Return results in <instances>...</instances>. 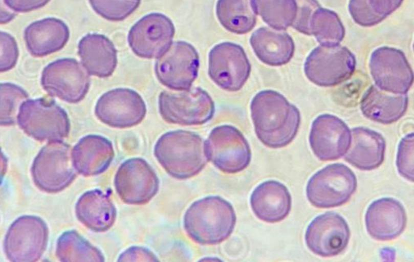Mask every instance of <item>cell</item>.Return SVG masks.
Masks as SVG:
<instances>
[{
    "instance_id": "6da1fadb",
    "label": "cell",
    "mask_w": 414,
    "mask_h": 262,
    "mask_svg": "<svg viewBox=\"0 0 414 262\" xmlns=\"http://www.w3.org/2000/svg\"><path fill=\"white\" fill-rule=\"evenodd\" d=\"M250 111L255 134L266 146L285 147L296 136L300 112L279 92L272 90L259 92L251 100Z\"/></svg>"
},
{
    "instance_id": "7a4b0ae2",
    "label": "cell",
    "mask_w": 414,
    "mask_h": 262,
    "mask_svg": "<svg viewBox=\"0 0 414 262\" xmlns=\"http://www.w3.org/2000/svg\"><path fill=\"white\" fill-rule=\"evenodd\" d=\"M154 152L166 172L181 180L198 174L208 160L203 139L194 132L185 130L162 135L155 145Z\"/></svg>"
},
{
    "instance_id": "3957f363",
    "label": "cell",
    "mask_w": 414,
    "mask_h": 262,
    "mask_svg": "<svg viewBox=\"0 0 414 262\" xmlns=\"http://www.w3.org/2000/svg\"><path fill=\"white\" fill-rule=\"evenodd\" d=\"M236 223L231 204L223 198L210 195L192 203L186 210L183 226L187 235L202 245H215L226 239Z\"/></svg>"
},
{
    "instance_id": "277c9868",
    "label": "cell",
    "mask_w": 414,
    "mask_h": 262,
    "mask_svg": "<svg viewBox=\"0 0 414 262\" xmlns=\"http://www.w3.org/2000/svg\"><path fill=\"white\" fill-rule=\"evenodd\" d=\"M17 121L26 134L38 141H62L70 129L66 112L54 99L45 97L24 102Z\"/></svg>"
},
{
    "instance_id": "5b68a950",
    "label": "cell",
    "mask_w": 414,
    "mask_h": 262,
    "mask_svg": "<svg viewBox=\"0 0 414 262\" xmlns=\"http://www.w3.org/2000/svg\"><path fill=\"white\" fill-rule=\"evenodd\" d=\"M159 110L167 122L182 125H198L210 120L215 112L208 93L195 87L179 91L165 90L158 100Z\"/></svg>"
},
{
    "instance_id": "8992f818",
    "label": "cell",
    "mask_w": 414,
    "mask_h": 262,
    "mask_svg": "<svg viewBox=\"0 0 414 262\" xmlns=\"http://www.w3.org/2000/svg\"><path fill=\"white\" fill-rule=\"evenodd\" d=\"M76 172L71 147L62 141H50L44 146L31 167L35 184L49 193L65 189L74 180Z\"/></svg>"
},
{
    "instance_id": "52a82bcc",
    "label": "cell",
    "mask_w": 414,
    "mask_h": 262,
    "mask_svg": "<svg viewBox=\"0 0 414 262\" xmlns=\"http://www.w3.org/2000/svg\"><path fill=\"white\" fill-rule=\"evenodd\" d=\"M357 187V180L354 172L343 164L334 163L311 177L307 185L306 194L315 207L332 208L346 203Z\"/></svg>"
},
{
    "instance_id": "ba28073f",
    "label": "cell",
    "mask_w": 414,
    "mask_h": 262,
    "mask_svg": "<svg viewBox=\"0 0 414 262\" xmlns=\"http://www.w3.org/2000/svg\"><path fill=\"white\" fill-rule=\"evenodd\" d=\"M354 55L339 45L319 46L307 57L304 72L308 79L320 86H331L348 79L356 67Z\"/></svg>"
},
{
    "instance_id": "9c48e42d",
    "label": "cell",
    "mask_w": 414,
    "mask_h": 262,
    "mask_svg": "<svg viewBox=\"0 0 414 262\" xmlns=\"http://www.w3.org/2000/svg\"><path fill=\"white\" fill-rule=\"evenodd\" d=\"M208 160L223 172L234 173L245 169L251 159L247 140L235 127L222 125L214 127L205 142Z\"/></svg>"
},
{
    "instance_id": "30bf717a",
    "label": "cell",
    "mask_w": 414,
    "mask_h": 262,
    "mask_svg": "<svg viewBox=\"0 0 414 262\" xmlns=\"http://www.w3.org/2000/svg\"><path fill=\"white\" fill-rule=\"evenodd\" d=\"M48 238V227L41 218L23 215L9 228L4 241L5 252L11 261H35L45 252Z\"/></svg>"
},
{
    "instance_id": "8fae6325",
    "label": "cell",
    "mask_w": 414,
    "mask_h": 262,
    "mask_svg": "<svg viewBox=\"0 0 414 262\" xmlns=\"http://www.w3.org/2000/svg\"><path fill=\"white\" fill-rule=\"evenodd\" d=\"M199 66L194 47L186 41H177L157 58L155 71L163 85L180 91L190 88L198 76Z\"/></svg>"
},
{
    "instance_id": "7c38bea8",
    "label": "cell",
    "mask_w": 414,
    "mask_h": 262,
    "mask_svg": "<svg viewBox=\"0 0 414 262\" xmlns=\"http://www.w3.org/2000/svg\"><path fill=\"white\" fill-rule=\"evenodd\" d=\"M90 78L85 69L76 59H57L43 70L41 84L52 96L69 103H77L85 97L89 89Z\"/></svg>"
},
{
    "instance_id": "4fadbf2b",
    "label": "cell",
    "mask_w": 414,
    "mask_h": 262,
    "mask_svg": "<svg viewBox=\"0 0 414 262\" xmlns=\"http://www.w3.org/2000/svg\"><path fill=\"white\" fill-rule=\"evenodd\" d=\"M208 59V75L223 90L237 91L249 77L251 64L239 45L231 42L219 43L210 50Z\"/></svg>"
},
{
    "instance_id": "5bb4252c",
    "label": "cell",
    "mask_w": 414,
    "mask_h": 262,
    "mask_svg": "<svg viewBox=\"0 0 414 262\" xmlns=\"http://www.w3.org/2000/svg\"><path fill=\"white\" fill-rule=\"evenodd\" d=\"M114 186L119 197L130 205H143L157 193L159 181L157 174L144 159L135 157L124 161L118 168Z\"/></svg>"
},
{
    "instance_id": "9a60e30c",
    "label": "cell",
    "mask_w": 414,
    "mask_h": 262,
    "mask_svg": "<svg viewBox=\"0 0 414 262\" xmlns=\"http://www.w3.org/2000/svg\"><path fill=\"white\" fill-rule=\"evenodd\" d=\"M97 117L104 124L125 128L138 125L144 118L146 106L142 97L128 88H117L103 94L95 108Z\"/></svg>"
},
{
    "instance_id": "2e32d148",
    "label": "cell",
    "mask_w": 414,
    "mask_h": 262,
    "mask_svg": "<svg viewBox=\"0 0 414 262\" xmlns=\"http://www.w3.org/2000/svg\"><path fill=\"white\" fill-rule=\"evenodd\" d=\"M369 69L375 85L394 94H406L413 81L412 70L403 52L381 47L372 53Z\"/></svg>"
},
{
    "instance_id": "e0dca14e",
    "label": "cell",
    "mask_w": 414,
    "mask_h": 262,
    "mask_svg": "<svg viewBox=\"0 0 414 262\" xmlns=\"http://www.w3.org/2000/svg\"><path fill=\"white\" fill-rule=\"evenodd\" d=\"M171 20L164 14H147L130 28L128 42L133 52L144 58H158L171 45L175 34Z\"/></svg>"
},
{
    "instance_id": "ac0fdd59",
    "label": "cell",
    "mask_w": 414,
    "mask_h": 262,
    "mask_svg": "<svg viewBox=\"0 0 414 262\" xmlns=\"http://www.w3.org/2000/svg\"><path fill=\"white\" fill-rule=\"evenodd\" d=\"M351 235L345 219L336 212L328 211L316 216L306 231L308 248L322 257H331L341 253L347 247Z\"/></svg>"
},
{
    "instance_id": "d6986e66",
    "label": "cell",
    "mask_w": 414,
    "mask_h": 262,
    "mask_svg": "<svg viewBox=\"0 0 414 262\" xmlns=\"http://www.w3.org/2000/svg\"><path fill=\"white\" fill-rule=\"evenodd\" d=\"M351 130L336 116L324 114L313 121L309 143L315 155L321 161L337 160L344 156L351 142Z\"/></svg>"
},
{
    "instance_id": "ffe728a7",
    "label": "cell",
    "mask_w": 414,
    "mask_h": 262,
    "mask_svg": "<svg viewBox=\"0 0 414 262\" xmlns=\"http://www.w3.org/2000/svg\"><path fill=\"white\" fill-rule=\"evenodd\" d=\"M367 232L378 241H389L399 236L407 224L403 205L392 198H383L373 202L365 216Z\"/></svg>"
},
{
    "instance_id": "44dd1931",
    "label": "cell",
    "mask_w": 414,
    "mask_h": 262,
    "mask_svg": "<svg viewBox=\"0 0 414 262\" xmlns=\"http://www.w3.org/2000/svg\"><path fill=\"white\" fill-rule=\"evenodd\" d=\"M250 201L255 215L259 219L271 223L283 220L289 214L292 205L287 187L272 180L259 184L252 191Z\"/></svg>"
},
{
    "instance_id": "7402d4cb",
    "label": "cell",
    "mask_w": 414,
    "mask_h": 262,
    "mask_svg": "<svg viewBox=\"0 0 414 262\" xmlns=\"http://www.w3.org/2000/svg\"><path fill=\"white\" fill-rule=\"evenodd\" d=\"M351 139L344 159L354 167L371 170L379 167L384 161L385 140L380 133L365 127L351 130Z\"/></svg>"
},
{
    "instance_id": "603a6c76",
    "label": "cell",
    "mask_w": 414,
    "mask_h": 262,
    "mask_svg": "<svg viewBox=\"0 0 414 262\" xmlns=\"http://www.w3.org/2000/svg\"><path fill=\"white\" fill-rule=\"evenodd\" d=\"M72 156L77 172L92 176L105 171L110 166L114 151L112 142L96 135L82 138L72 150Z\"/></svg>"
},
{
    "instance_id": "cb8c5ba5",
    "label": "cell",
    "mask_w": 414,
    "mask_h": 262,
    "mask_svg": "<svg viewBox=\"0 0 414 262\" xmlns=\"http://www.w3.org/2000/svg\"><path fill=\"white\" fill-rule=\"evenodd\" d=\"M69 35V28L62 20L48 17L30 24L24 31V39L29 52L41 57L61 49Z\"/></svg>"
},
{
    "instance_id": "d4e9b609",
    "label": "cell",
    "mask_w": 414,
    "mask_h": 262,
    "mask_svg": "<svg viewBox=\"0 0 414 262\" xmlns=\"http://www.w3.org/2000/svg\"><path fill=\"white\" fill-rule=\"evenodd\" d=\"M78 54L91 75L104 78L111 76L117 63V50L105 36L89 33L79 41Z\"/></svg>"
},
{
    "instance_id": "484cf974",
    "label": "cell",
    "mask_w": 414,
    "mask_h": 262,
    "mask_svg": "<svg viewBox=\"0 0 414 262\" xmlns=\"http://www.w3.org/2000/svg\"><path fill=\"white\" fill-rule=\"evenodd\" d=\"M408 102L406 94H394L372 85L361 100L360 109L369 119L387 124L397 121L404 115Z\"/></svg>"
},
{
    "instance_id": "4316f807",
    "label": "cell",
    "mask_w": 414,
    "mask_h": 262,
    "mask_svg": "<svg viewBox=\"0 0 414 262\" xmlns=\"http://www.w3.org/2000/svg\"><path fill=\"white\" fill-rule=\"evenodd\" d=\"M250 43L257 58L271 66L288 63L295 50L293 40L289 34L266 27L259 28L252 33Z\"/></svg>"
},
{
    "instance_id": "83f0119b",
    "label": "cell",
    "mask_w": 414,
    "mask_h": 262,
    "mask_svg": "<svg viewBox=\"0 0 414 262\" xmlns=\"http://www.w3.org/2000/svg\"><path fill=\"white\" fill-rule=\"evenodd\" d=\"M76 215L85 226L95 232H104L114 225L117 210L110 198L101 190L84 192L78 200Z\"/></svg>"
},
{
    "instance_id": "f1b7e54d",
    "label": "cell",
    "mask_w": 414,
    "mask_h": 262,
    "mask_svg": "<svg viewBox=\"0 0 414 262\" xmlns=\"http://www.w3.org/2000/svg\"><path fill=\"white\" fill-rule=\"evenodd\" d=\"M216 14L222 26L235 34L250 32L256 23L251 0H217Z\"/></svg>"
},
{
    "instance_id": "f546056e",
    "label": "cell",
    "mask_w": 414,
    "mask_h": 262,
    "mask_svg": "<svg viewBox=\"0 0 414 262\" xmlns=\"http://www.w3.org/2000/svg\"><path fill=\"white\" fill-rule=\"evenodd\" d=\"M56 254L61 261H104L102 252L75 230L62 233L57 239Z\"/></svg>"
},
{
    "instance_id": "4dcf8cb0",
    "label": "cell",
    "mask_w": 414,
    "mask_h": 262,
    "mask_svg": "<svg viewBox=\"0 0 414 262\" xmlns=\"http://www.w3.org/2000/svg\"><path fill=\"white\" fill-rule=\"evenodd\" d=\"M251 5L256 14L278 31L292 26L296 14L295 0H251Z\"/></svg>"
},
{
    "instance_id": "1f68e13d",
    "label": "cell",
    "mask_w": 414,
    "mask_h": 262,
    "mask_svg": "<svg viewBox=\"0 0 414 262\" xmlns=\"http://www.w3.org/2000/svg\"><path fill=\"white\" fill-rule=\"evenodd\" d=\"M403 0H350L348 10L354 20L363 27L378 24L397 9Z\"/></svg>"
},
{
    "instance_id": "d6a6232c",
    "label": "cell",
    "mask_w": 414,
    "mask_h": 262,
    "mask_svg": "<svg viewBox=\"0 0 414 262\" xmlns=\"http://www.w3.org/2000/svg\"><path fill=\"white\" fill-rule=\"evenodd\" d=\"M310 30L311 35L322 45H339L345 35L344 28L338 15L321 7L312 16Z\"/></svg>"
},
{
    "instance_id": "836d02e7",
    "label": "cell",
    "mask_w": 414,
    "mask_h": 262,
    "mask_svg": "<svg viewBox=\"0 0 414 262\" xmlns=\"http://www.w3.org/2000/svg\"><path fill=\"white\" fill-rule=\"evenodd\" d=\"M0 93L1 124L13 125L17 121L20 106L28 95L21 87L11 83H1Z\"/></svg>"
},
{
    "instance_id": "e575fe53",
    "label": "cell",
    "mask_w": 414,
    "mask_h": 262,
    "mask_svg": "<svg viewBox=\"0 0 414 262\" xmlns=\"http://www.w3.org/2000/svg\"><path fill=\"white\" fill-rule=\"evenodd\" d=\"M141 0H89L93 10L104 18L120 21L138 7Z\"/></svg>"
},
{
    "instance_id": "d590c367",
    "label": "cell",
    "mask_w": 414,
    "mask_h": 262,
    "mask_svg": "<svg viewBox=\"0 0 414 262\" xmlns=\"http://www.w3.org/2000/svg\"><path fill=\"white\" fill-rule=\"evenodd\" d=\"M396 165L401 176L413 181V134L410 133L400 141L396 158Z\"/></svg>"
},
{
    "instance_id": "8d00e7d4",
    "label": "cell",
    "mask_w": 414,
    "mask_h": 262,
    "mask_svg": "<svg viewBox=\"0 0 414 262\" xmlns=\"http://www.w3.org/2000/svg\"><path fill=\"white\" fill-rule=\"evenodd\" d=\"M297 6L296 14L292 26L298 32L311 35L310 25L312 16L320 7L317 0H295Z\"/></svg>"
},
{
    "instance_id": "74e56055",
    "label": "cell",
    "mask_w": 414,
    "mask_h": 262,
    "mask_svg": "<svg viewBox=\"0 0 414 262\" xmlns=\"http://www.w3.org/2000/svg\"><path fill=\"white\" fill-rule=\"evenodd\" d=\"M18 57V49L14 38L8 33L1 32V72L13 68Z\"/></svg>"
},
{
    "instance_id": "f35d334b",
    "label": "cell",
    "mask_w": 414,
    "mask_h": 262,
    "mask_svg": "<svg viewBox=\"0 0 414 262\" xmlns=\"http://www.w3.org/2000/svg\"><path fill=\"white\" fill-rule=\"evenodd\" d=\"M118 261H157L158 257L151 251L147 248L139 246H131L118 257Z\"/></svg>"
},
{
    "instance_id": "ab89813d",
    "label": "cell",
    "mask_w": 414,
    "mask_h": 262,
    "mask_svg": "<svg viewBox=\"0 0 414 262\" xmlns=\"http://www.w3.org/2000/svg\"><path fill=\"white\" fill-rule=\"evenodd\" d=\"M50 0H4L5 4L16 12H27L46 5Z\"/></svg>"
}]
</instances>
